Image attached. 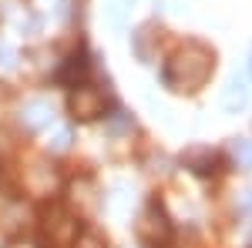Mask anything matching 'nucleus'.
<instances>
[{"instance_id":"39448f33","label":"nucleus","mask_w":252,"mask_h":248,"mask_svg":"<svg viewBox=\"0 0 252 248\" xmlns=\"http://www.w3.org/2000/svg\"><path fill=\"white\" fill-rule=\"evenodd\" d=\"M185 165L198 174H212V171H219V154L212 148H192L185 154Z\"/></svg>"},{"instance_id":"f03ea898","label":"nucleus","mask_w":252,"mask_h":248,"mask_svg":"<svg viewBox=\"0 0 252 248\" xmlns=\"http://www.w3.org/2000/svg\"><path fill=\"white\" fill-rule=\"evenodd\" d=\"M67 108H71V114L78 117V121H94V117L104 114V94L97 91V87H88V84H81L71 91V101H67Z\"/></svg>"},{"instance_id":"9d476101","label":"nucleus","mask_w":252,"mask_h":248,"mask_svg":"<svg viewBox=\"0 0 252 248\" xmlns=\"http://www.w3.org/2000/svg\"><path fill=\"white\" fill-rule=\"evenodd\" d=\"M67 144H71V131L64 128V131H58V134H54V141H51V148H54V151H64Z\"/></svg>"},{"instance_id":"423d86ee","label":"nucleus","mask_w":252,"mask_h":248,"mask_svg":"<svg viewBox=\"0 0 252 248\" xmlns=\"http://www.w3.org/2000/svg\"><path fill=\"white\" fill-rule=\"evenodd\" d=\"M246 104H249V87H246L239 77H232L229 87H225V94H222V108H225V111H242Z\"/></svg>"},{"instance_id":"6e6552de","label":"nucleus","mask_w":252,"mask_h":248,"mask_svg":"<svg viewBox=\"0 0 252 248\" xmlns=\"http://www.w3.org/2000/svg\"><path fill=\"white\" fill-rule=\"evenodd\" d=\"M232 154H235V161H239V168H252V141L249 138H239L232 144Z\"/></svg>"},{"instance_id":"7ed1b4c3","label":"nucleus","mask_w":252,"mask_h":248,"mask_svg":"<svg viewBox=\"0 0 252 248\" xmlns=\"http://www.w3.org/2000/svg\"><path fill=\"white\" fill-rule=\"evenodd\" d=\"M138 235L148 242V245H165L168 238H172V225H168V218H165V211L152 205V208L145 211V218H141V225H138Z\"/></svg>"},{"instance_id":"f257e3e1","label":"nucleus","mask_w":252,"mask_h":248,"mask_svg":"<svg viewBox=\"0 0 252 248\" xmlns=\"http://www.w3.org/2000/svg\"><path fill=\"white\" fill-rule=\"evenodd\" d=\"M215 71V51L212 47H205V44H185V47H178L168 64H165V84L178 91V94H195L198 87H205L209 84V77Z\"/></svg>"},{"instance_id":"ddd939ff","label":"nucleus","mask_w":252,"mask_h":248,"mask_svg":"<svg viewBox=\"0 0 252 248\" xmlns=\"http://www.w3.org/2000/svg\"><path fill=\"white\" fill-rule=\"evenodd\" d=\"M242 211H252V191H246V198H242Z\"/></svg>"},{"instance_id":"20e7f679","label":"nucleus","mask_w":252,"mask_h":248,"mask_svg":"<svg viewBox=\"0 0 252 248\" xmlns=\"http://www.w3.org/2000/svg\"><path fill=\"white\" fill-rule=\"evenodd\" d=\"M20 117H24L27 128L37 131V128H47V124L54 121V108H51L47 101H31V104H24V114Z\"/></svg>"},{"instance_id":"f8f14e48","label":"nucleus","mask_w":252,"mask_h":248,"mask_svg":"<svg viewBox=\"0 0 252 248\" xmlns=\"http://www.w3.org/2000/svg\"><path fill=\"white\" fill-rule=\"evenodd\" d=\"M14 54H10V47H0V64H14Z\"/></svg>"},{"instance_id":"0eeeda50","label":"nucleus","mask_w":252,"mask_h":248,"mask_svg":"<svg viewBox=\"0 0 252 248\" xmlns=\"http://www.w3.org/2000/svg\"><path fill=\"white\" fill-rule=\"evenodd\" d=\"M84 74H88V57H84V54H71L67 64L58 71V81H61V84L78 87V77H84Z\"/></svg>"},{"instance_id":"2eb2a0df","label":"nucleus","mask_w":252,"mask_h":248,"mask_svg":"<svg viewBox=\"0 0 252 248\" xmlns=\"http://www.w3.org/2000/svg\"><path fill=\"white\" fill-rule=\"evenodd\" d=\"M249 74H252V57H249Z\"/></svg>"},{"instance_id":"1a4fd4ad","label":"nucleus","mask_w":252,"mask_h":248,"mask_svg":"<svg viewBox=\"0 0 252 248\" xmlns=\"http://www.w3.org/2000/svg\"><path fill=\"white\" fill-rule=\"evenodd\" d=\"M74 248H104V238H101L97 231H81Z\"/></svg>"},{"instance_id":"9b49d317","label":"nucleus","mask_w":252,"mask_h":248,"mask_svg":"<svg viewBox=\"0 0 252 248\" xmlns=\"http://www.w3.org/2000/svg\"><path fill=\"white\" fill-rule=\"evenodd\" d=\"M125 3L131 0H111V20H125Z\"/></svg>"},{"instance_id":"4468645a","label":"nucleus","mask_w":252,"mask_h":248,"mask_svg":"<svg viewBox=\"0 0 252 248\" xmlns=\"http://www.w3.org/2000/svg\"><path fill=\"white\" fill-rule=\"evenodd\" d=\"M10 248H34V245H31V242H14Z\"/></svg>"}]
</instances>
